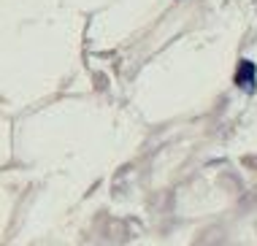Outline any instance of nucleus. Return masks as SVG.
I'll use <instances>...</instances> for the list:
<instances>
[{
	"label": "nucleus",
	"instance_id": "obj_1",
	"mask_svg": "<svg viewBox=\"0 0 257 246\" xmlns=\"http://www.w3.org/2000/svg\"><path fill=\"white\" fill-rule=\"evenodd\" d=\"M233 81H235V87H238L244 95H252L257 89V65L252 60H241L238 68H235Z\"/></svg>",
	"mask_w": 257,
	"mask_h": 246
}]
</instances>
